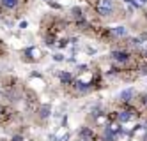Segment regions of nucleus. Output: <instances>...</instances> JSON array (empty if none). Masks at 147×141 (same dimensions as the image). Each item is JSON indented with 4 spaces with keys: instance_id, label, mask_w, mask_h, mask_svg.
Wrapping results in <instances>:
<instances>
[{
    "instance_id": "obj_3",
    "label": "nucleus",
    "mask_w": 147,
    "mask_h": 141,
    "mask_svg": "<svg viewBox=\"0 0 147 141\" xmlns=\"http://www.w3.org/2000/svg\"><path fill=\"white\" fill-rule=\"evenodd\" d=\"M76 138H80V139H83V141H99V132L96 131V127L82 125V127L78 129Z\"/></svg>"
},
{
    "instance_id": "obj_4",
    "label": "nucleus",
    "mask_w": 147,
    "mask_h": 141,
    "mask_svg": "<svg viewBox=\"0 0 147 141\" xmlns=\"http://www.w3.org/2000/svg\"><path fill=\"white\" fill-rule=\"evenodd\" d=\"M138 95V92H136L133 86H128V88H124L119 92V101L117 102H124V104H131L135 101V97Z\"/></svg>"
},
{
    "instance_id": "obj_7",
    "label": "nucleus",
    "mask_w": 147,
    "mask_h": 141,
    "mask_svg": "<svg viewBox=\"0 0 147 141\" xmlns=\"http://www.w3.org/2000/svg\"><path fill=\"white\" fill-rule=\"evenodd\" d=\"M75 80H76V74H73V72H67V71L59 72V81H60V85L64 86V88L71 86L73 83H75Z\"/></svg>"
},
{
    "instance_id": "obj_8",
    "label": "nucleus",
    "mask_w": 147,
    "mask_h": 141,
    "mask_svg": "<svg viewBox=\"0 0 147 141\" xmlns=\"http://www.w3.org/2000/svg\"><path fill=\"white\" fill-rule=\"evenodd\" d=\"M22 4V0H0V5L5 11H16Z\"/></svg>"
},
{
    "instance_id": "obj_6",
    "label": "nucleus",
    "mask_w": 147,
    "mask_h": 141,
    "mask_svg": "<svg viewBox=\"0 0 147 141\" xmlns=\"http://www.w3.org/2000/svg\"><path fill=\"white\" fill-rule=\"evenodd\" d=\"M27 85H28L32 90H36V92L46 88V81L41 78V74H32V78H30V81H28Z\"/></svg>"
},
{
    "instance_id": "obj_12",
    "label": "nucleus",
    "mask_w": 147,
    "mask_h": 141,
    "mask_svg": "<svg viewBox=\"0 0 147 141\" xmlns=\"http://www.w3.org/2000/svg\"><path fill=\"white\" fill-rule=\"evenodd\" d=\"M4 110H5V104H4V102H0V116H2V113H4Z\"/></svg>"
},
{
    "instance_id": "obj_9",
    "label": "nucleus",
    "mask_w": 147,
    "mask_h": 141,
    "mask_svg": "<svg viewBox=\"0 0 147 141\" xmlns=\"http://www.w3.org/2000/svg\"><path fill=\"white\" fill-rule=\"evenodd\" d=\"M5 53H7V48H5V42H4L2 39H0V57H4Z\"/></svg>"
},
{
    "instance_id": "obj_11",
    "label": "nucleus",
    "mask_w": 147,
    "mask_h": 141,
    "mask_svg": "<svg viewBox=\"0 0 147 141\" xmlns=\"http://www.w3.org/2000/svg\"><path fill=\"white\" fill-rule=\"evenodd\" d=\"M27 25H28V23L23 19V21H20V23H18V28H22V30H23V28H27Z\"/></svg>"
},
{
    "instance_id": "obj_14",
    "label": "nucleus",
    "mask_w": 147,
    "mask_h": 141,
    "mask_svg": "<svg viewBox=\"0 0 147 141\" xmlns=\"http://www.w3.org/2000/svg\"><path fill=\"white\" fill-rule=\"evenodd\" d=\"M73 141H83V139H80V138H76V139H73Z\"/></svg>"
},
{
    "instance_id": "obj_1",
    "label": "nucleus",
    "mask_w": 147,
    "mask_h": 141,
    "mask_svg": "<svg viewBox=\"0 0 147 141\" xmlns=\"http://www.w3.org/2000/svg\"><path fill=\"white\" fill-rule=\"evenodd\" d=\"M94 13L98 14V18H105V19H112L117 16V11L121 9L113 0H98L94 4Z\"/></svg>"
},
{
    "instance_id": "obj_5",
    "label": "nucleus",
    "mask_w": 147,
    "mask_h": 141,
    "mask_svg": "<svg viewBox=\"0 0 147 141\" xmlns=\"http://www.w3.org/2000/svg\"><path fill=\"white\" fill-rule=\"evenodd\" d=\"M34 113H36L37 122H39V124H45L48 118H50V115H51V106H50V104H39L37 110H36Z\"/></svg>"
},
{
    "instance_id": "obj_13",
    "label": "nucleus",
    "mask_w": 147,
    "mask_h": 141,
    "mask_svg": "<svg viewBox=\"0 0 147 141\" xmlns=\"http://www.w3.org/2000/svg\"><path fill=\"white\" fill-rule=\"evenodd\" d=\"M2 11H4V9H2V5H0V16H2Z\"/></svg>"
},
{
    "instance_id": "obj_2",
    "label": "nucleus",
    "mask_w": 147,
    "mask_h": 141,
    "mask_svg": "<svg viewBox=\"0 0 147 141\" xmlns=\"http://www.w3.org/2000/svg\"><path fill=\"white\" fill-rule=\"evenodd\" d=\"M20 58L25 63H36V62H41V58H43V51L37 46H28L20 51Z\"/></svg>"
},
{
    "instance_id": "obj_10",
    "label": "nucleus",
    "mask_w": 147,
    "mask_h": 141,
    "mask_svg": "<svg viewBox=\"0 0 147 141\" xmlns=\"http://www.w3.org/2000/svg\"><path fill=\"white\" fill-rule=\"evenodd\" d=\"M53 60H55V62H64L66 57L62 55V53H55V55H53Z\"/></svg>"
}]
</instances>
